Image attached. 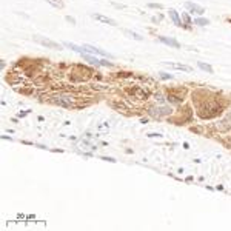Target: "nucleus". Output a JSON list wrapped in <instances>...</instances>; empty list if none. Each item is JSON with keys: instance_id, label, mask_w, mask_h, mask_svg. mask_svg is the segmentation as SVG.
<instances>
[{"instance_id": "obj_1", "label": "nucleus", "mask_w": 231, "mask_h": 231, "mask_svg": "<svg viewBox=\"0 0 231 231\" xmlns=\"http://www.w3.org/2000/svg\"><path fill=\"white\" fill-rule=\"evenodd\" d=\"M34 40L37 42V43H40L42 46L52 48V49H62V45H60V43H57V42H52V40H49V39H45V37H40V35H35V37H34Z\"/></svg>"}, {"instance_id": "obj_2", "label": "nucleus", "mask_w": 231, "mask_h": 231, "mask_svg": "<svg viewBox=\"0 0 231 231\" xmlns=\"http://www.w3.org/2000/svg\"><path fill=\"white\" fill-rule=\"evenodd\" d=\"M185 8H186V10H188L191 14L196 13V14L202 15L203 13H205V10H203L202 6H199V5H196V3H193V2H186V3H185Z\"/></svg>"}, {"instance_id": "obj_3", "label": "nucleus", "mask_w": 231, "mask_h": 231, "mask_svg": "<svg viewBox=\"0 0 231 231\" xmlns=\"http://www.w3.org/2000/svg\"><path fill=\"white\" fill-rule=\"evenodd\" d=\"M83 51H85V52H91V54H100V56H108V57H111L106 51L99 49V48H96V46H93V45H83Z\"/></svg>"}, {"instance_id": "obj_4", "label": "nucleus", "mask_w": 231, "mask_h": 231, "mask_svg": "<svg viewBox=\"0 0 231 231\" xmlns=\"http://www.w3.org/2000/svg\"><path fill=\"white\" fill-rule=\"evenodd\" d=\"M163 63H165L166 66L173 68V69H179V71H186V73H190V71H191V66H188V65H182V63H173V62H163Z\"/></svg>"}, {"instance_id": "obj_5", "label": "nucleus", "mask_w": 231, "mask_h": 231, "mask_svg": "<svg viewBox=\"0 0 231 231\" xmlns=\"http://www.w3.org/2000/svg\"><path fill=\"white\" fill-rule=\"evenodd\" d=\"M159 40H160L162 43H165V45L173 46V48H180V43L177 42V40H174V39H171V37H165V35H160V37H159Z\"/></svg>"}, {"instance_id": "obj_6", "label": "nucleus", "mask_w": 231, "mask_h": 231, "mask_svg": "<svg viewBox=\"0 0 231 231\" xmlns=\"http://www.w3.org/2000/svg\"><path fill=\"white\" fill-rule=\"evenodd\" d=\"M93 17H94L96 20L102 22V23H108V25H113V26L117 25V23H116V20L110 19V17H106V15H102V14H93Z\"/></svg>"}, {"instance_id": "obj_7", "label": "nucleus", "mask_w": 231, "mask_h": 231, "mask_svg": "<svg viewBox=\"0 0 231 231\" xmlns=\"http://www.w3.org/2000/svg\"><path fill=\"white\" fill-rule=\"evenodd\" d=\"M170 17H171V20L174 22L176 26H182V22H180V19H179V14H177V11L170 10Z\"/></svg>"}, {"instance_id": "obj_8", "label": "nucleus", "mask_w": 231, "mask_h": 231, "mask_svg": "<svg viewBox=\"0 0 231 231\" xmlns=\"http://www.w3.org/2000/svg\"><path fill=\"white\" fill-rule=\"evenodd\" d=\"M83 59L88 62V63H91V65H96V66H100V60H97V59H94V57H91V56H83Z\"/></svg>"}, {"instance_id": "obj_9", "label": "nucleus", "mask_w": 231, "mask_h": 231, "mask_svg": "<svg viewBox=\"0 0 231 231\" xmlns=\"http://www.w3.org/2000/svg\"><path fill=\"white\" fill-rule=\"evenodd\" d=\"M123 32H125L127 35H129L131 39H134V40H142V39H143V37H142L140 34H137V32H132V31H128V29H125Z\"/></svg>"}, {"instance_id": "obj_10", "label": "nucleus", "mask_w": 231, "mask_h": 231, "mask_svg": "<svg viewBox=\"0 0 231 231\" xmlns=\"http://www.w3.org/2000/svg\"><path fill=\"white\" fill-rule=\"evenodd\" d=\"M199 68L200 69H203V71H207V73H210V74H213V68L208 65V63H203V62H199Z\"/></svg>"}, {"instance_id": "obj_11", "label": "nucleus", "mask_w": 231, "mask_h": 231, "mask_svg": "<svg viewBox=\"0 0 231 231\" xmlns=\"http://www.w3.org/2000/svg\"><path fill=\"white\" fill-rule=\"evenodd\" d=\"M65 45L68 46V48H71V49H74V51H77V52H82L83 54V46H77V45H74V43H65Z\"/></svg>"}, {"instance_id": "obj_12", "label": "nucleus", "mask_w": 231, "mask_h": 231, "mask_svg": "<svg viewBox=\"0 0 231 231\" xmlns=\"http://www.w3.org/2000/svg\"><path fill=\"white\" fill-rule=\"evenodd\" d=\"M194 23H196V25H200V26H205V25L210 23V20H208V19H202V17H199V19H194Z\"/></svg>"}, {"instance_id": "obj_13", "label": "nucleus", "mask_w": 231, "mask_h": 231, "mask_svg": "<svg viewBox=\"0 0 231 231\" xmlns=\"http://www.w3.org/2000/svg\"><path fill=\"white\" fill-rule=\"evenodd\" d=\"M46 2L49 5H52V6H56V8H62V6H63V3H62L60 0H46Z\"/></svg>"}, {"instance_id": "obj_14", "label": "nucleus", "mask_w": 231, "mask_h": 231, "mask_svg": "<svg viewBox=\"0 0 231 231\" xmlns=\"http://www.w3.org/2000/svg\"><path fill=\"white\" fill-rule=\"evenodd\" d=\"M148 6L149 8H157V10H162V8H163V5H160V3H149Z\"/></svg>"}, {"instance_id": "obj_15", "label": "nucleus", "mask_w": 231, "mask_h": 231, "mask_svg": "<svg viewBox=\"0 0 231 231\" xmlns=\"http://www.w3.org/2000/svg\"><path fill=\"white\" fill-rule=\"evenodd\" d=\"M160 79L166 80V79H173V76H171V74H168V73H160Z\"/></svg>"}, {"instance_id": "obj_16", "label": "nucleus", "mask_w": 231, "mask_h": 231, "mask_svg": "<svg viewBox=\"0 0 231 231\" xmlns=\"http://www.w3.org/2000/svg\"><path fill=\"white\" fill-rule=\"evenodd\" d=\"M100 65H103V66H113V63H111V62H108V60H100Z\"/></svg>"}, {"instance_id": "obj_17", "label": "nucleus", "mask_w": 231, "mask_h": 231, "mask_svg": "<svg viewBox=\"0 0 231 231\" xmlns=\"http://www.w3.org/2000/svg\"><path fill=\"white\" fill-rule=\"evenodd\" d=\"M102 159H103V160H108V162H116V159H113V157H106V156H103Z\"/></svg>"}, {"instance_id": "obj_18", "label": "nucleus", "mask_w": 231, "mask_h": 231, "mask_svg": "<svg viewBox=\"0 0 231 231\" xmlns=\"http://www.w3.org/2000/svg\"><path fill=\"white\" fill-rule=\"evenodd\" d=\"M66 22H69V23H76V19H73V17H66Z\"/></svg>"}, {"instance_id": "obj_19", "label": "nucleus", "mask_w": 231, "mask_h": 231, "mask_svg": "<svg viewBox=\"0 0 231 231\" xmlns=\"http://www.w3.org/2000/svg\"><path fill=\"white\" fill-rule=\"evenodd\" d=\"M149 137H160V134H154V132H153V134H148Z\"/></svg>"}]
</instances>
